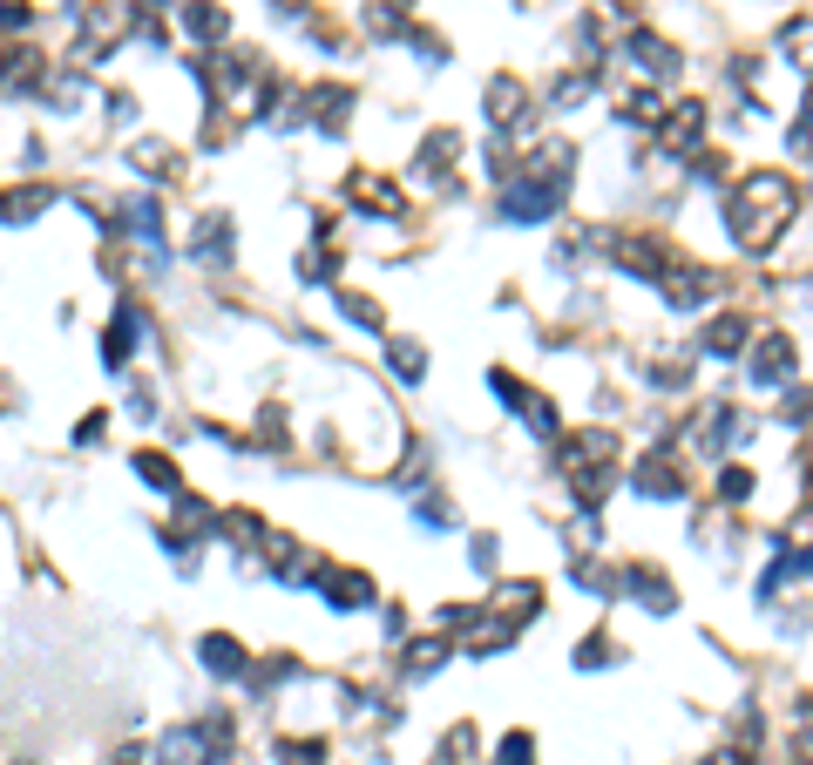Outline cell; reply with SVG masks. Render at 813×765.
Returning <instances> with one entry per match:
<instances>
[{
    "mask_svg": "<svg viewBox=\"0 0 813 765\" xmlns=\"http://www.w3.org/2000/svg\"><path fill=\"white\" fill-rule=\"evenodd\" d=\"M204 657H210V670H237V664H244L231 637H210V644H204Z\"/></svg>",
    "mask_w": 813,
    "mask_h": 765,
    "instance_id": "5b68a950",
    "label": "cell"
},
{
    "mask_svg": "<svg viewBox=\"0 0 813 765\" xmlns=\"http://www.w3.org/2000/svg\"><path fill=\"white\" fill-rule=\"evenodd\" d=\"M732 217H739V244L746 251H766L780 237V224L793 217V184L780 177V169H760V177H746L739 190H732Z\"/></svg>",
    "mask_w": 813,
    "mask_h": 765,
    "instance_id": "6da1fadb",
    "label": "cell"
},
{
    "mask_svg": "<svg viewBox=\"0 0 813 765\" xmlns=\"http://www.w3.org/2000/svg\"><path fill=\"white\" fill-rule=\"evenodd\" d=\"M746 488H753V474H746V468H732V474L718 481V494H725V501H746Z\"/></svg>",
    "mask_w": 813,
    "mask_h": 765,
    "instance_id": "52a82bcc",
    "label": "cell"
},
{
    "mask_svg": "<svg viewBox=\"0 0 813 765\" xmlns=\"http://www.w3.org/2000/svg\"><path fill=\"white\" fill-rule=\"evenodd\" d=\"M163 765H204V732H170L163 738Z\"/></svg>",
    "mask_w": 813,
    "mask_h": 765,
    "instance_id": "3957f363",
    "label": "cell"
},
{
    "mask_svg": "<svg viewBox=\"0 0 813 765\" xmlns=\"http://www.w3.org/2000/svg\"><path fill=\"white\" fill-rule=\"evenodd\" d=\"M786 366H793V339H786V332H766V339H760V353H753V380H760V386H773Z\"/></svg>",
    "mask_w": 813,
    "mask_h": 765,
    "instance_id": "7a4b0ae2",
    "label": "cell"
},
{
    "mask_svg": "<svg viewBox=\"0 0 813 765\" xmlns=\"http://www.w3.org/2000/svg\"><path fill=\"white\" fill-rule=\"evenodd\" d=\"M529 758H536L529 738H502V752H496V765H529Z\"/></svg>",
    "mask_w": 813,
    "mask_h": 765,
    "instance_id": "8992f818",
    "label": "cell"
},
{
    "mask_svg": "<svg viewBox=\"0 0 813 765\" xmlns=\"http://www.w3.org/2000/svg\"><path fill=\"white\" fill-rule=\"evenodd\" d=\"M780 48H793V55H800L793 68H806V75H813V21H793V28L780 35Z\"/></svg>",
    "mask_w": 813,
    "mask_h": 765,
    "instance_id": "277c9868",
    "label": "cell"
},
{
    "mask_svg": "<svg viewBox=\"0 0 813 765\" xmlns=\"http://www.w3.org/2000/svg\"><path fill=\"white\" fill-rule=\"evenodd\" d=\"M705 765H746V752H712Z\"/></svg>",
    "mask_w": 813,
    "mask_h": 765,
    "instance_id": "ba28073f",
    "label": "cell"
}]
</instances>
